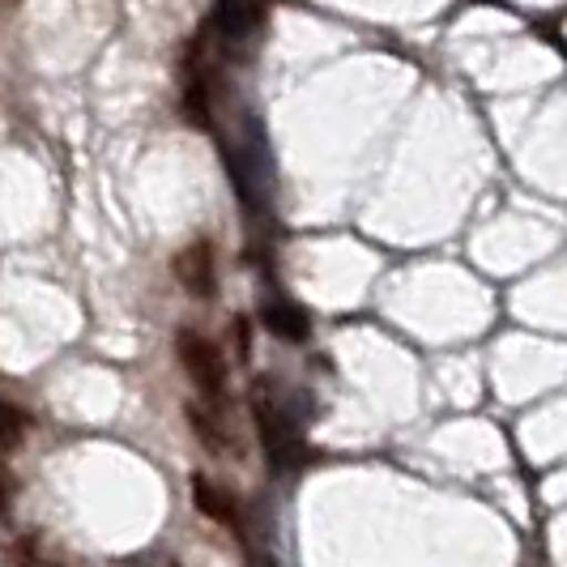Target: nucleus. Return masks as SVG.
Segmentation results:
<instances>
[{
  "label": "nucleus",
  "mask_w": 567,
  "mask_h": 567,
  "mask_svg": "<svg viewBox=\"0 0 567 567\" xmlns=\"http://www.w3.org/2000/svg\"><path fill=\"white\" fill-rule=\"evenodd\" d=\"M175 354L188 371V380L200 389V398L209 405H227V363H223V350L214 341L197 329H179L175 333Z\"/></svg>",
  "instance_id": "nucleus-1"
},
{
  "label": "nucleus",
  "mask_w": 567,
  "mask_h": 567,
  "mask_svg": "<svg viewBox=\"0 0 567 567\" xmlns=\"http://www.w3.org/2000/svg\"><path fill=\"white\" fill-rule=\"evenodd\" d=\"M13 4H18V0H13Z\"/></svg>",
  "instance_id": "nucleus-6"
},
{
  "label": "nucleus",
  "mask_w": 567,
  "mask_h": 567,
  "mask_svg": "<svg viewBox=\"0 0 567 567\" xmlns=\"http://www.w3.org/2000/svg\"><path fill=\"white\" fill-rule=\"evenodd\" d=\"M265 329L282 341H308L312 320H308L303 308H295V303H269L265 308Z\"/></svg>",
  "instance_id": "nucleus-4"
},
{
  "label": "nucleus",
  "mask_w": 567,
  "mask_h": 567,
  "mask_svg": "<svg viewBox=\"0 0 567 567\" xmlns=\"http://www.w3.org/2000/svg\"><path fill=\"white\" fill-rule=\"evenodd\" d=\"M188 423H193V431H197V440L209 449V453H227L230 440L223 435V426L214 423V414L209 410H200V405H188Z\"/></svg>",
  "instance_id": "nucleus-5"
},
{
  "label": "nucleus",
  "mask_w": 567,
  "mask_h": 567,
  "mask_svg": "<svg viewBox=\"0 0 567 567\" xmlns=\"http://www.w3.org/2000/svg\"><path fill=\"white\" fill-rule=\"evenodd\" d=\"M193 504H197L209 520H218V525H239V508H235V499H230L227 486L209 483L205 474H193Z\"/></svg>",
  "instance_id": "nucleus-3"
},
{
  "label": "nucleus",
  "mask_w": 567,
  "mask_h": 567,
  "mask_svg": "<svg viewBox=\"0 0 567 567\" xmlns=\"http://www.w3.org/2000/svg\"><path fill=\"white\" fill-rule=\"evenodd\" d=\"M175 278L184 282V290L193 299H209L214 295L218 274H214V248H209V239H197V244H188L184 252L175 256Z\"/></svg>",
  "instance_id": "nucleus-2"
}]
</instances>
